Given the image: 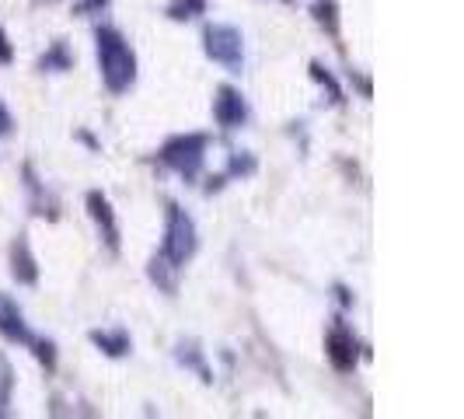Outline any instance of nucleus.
Here are the masks:
<instances>
[{"instance_id": "1", "label": "nucleus", "mask_w": 464, "mask_h": 419, "mask_svg": "<svg viewBox=\"0 0 464 419\" xmlns=\"http://www.w3.org/2000/svg\"><path fill=\"white\" fill-rule=\"evenodd\" d=\"M94 46H98V67H102L105 88L112 94L130 92V84L137 81V56H133L130 43L119 35L116 28H98Z\"/></svg>"}, {"instance_id": "2", "label": "nucleus", "mask_w": 464, "mask_h": 419, "mask_svg": "<svg viewBox=\"0 0 464 419\" xmlns=\"http://www.w3.org/2000/svg\"><path fill=\"white\" fill-rule=\"evenodd\" d=\"M196 224H192V217H188L186 210L179 207V203H168V228H164V241H161V256L175 266V269H182L188 258L196 256Z\"/></svg>"}, {"instance_id": "3", "label": "nucleus", "mask_w": 464, "mask_h": 419, "mask_svg": "<svg viewBox=\"0 0 464 419\" xmlns=\"http://www.w3.org/2000/svg\"><path fill=\"white\" fill-rule=\"evenodd\" d=\"M207 147L209 137L207 133H186V137H171L161 147V161L168 168H175L182 179H196L199 168L207 161Z\"/></svg>"}, {"instance_id": "4", "label": "nucleus", "mask_w": 464, "mask_h": 419, "mask_svg": "<svg viewBox=\"0 0 464 419\" xmlns=\"http://www.w3.org/2000/svg\"><path fill=\"white\" fill-rule=\"evenodd\" d=\"M203 49L213 63L227 67L231 73L245 70V39L234 24H207L203 32Z\"/></svg>"}, {"instance_id": "5", "label": "nucleus", "mask_w": 464, "mask_h": 419, "mask_svg": "<svg viewBox=\"0 0 464 419\" xmlns=\"http://www.w3.org/2000/svg\"><path fill=\"white\" fill-rule=\"evenodd\" d=\"M213 119H217L224 130L245 126V119H248V102H245V94L224 84V88L217 92V98H213Z\"/></svg>"}, {"instance_id": "6", "label": "nucleus", "mask_w": 464, "mask_h": 419, "mask_svg": "<svg viewBox=\"0 0 464 419\" xmlns=\"http://www.w3.org/2000/svg\"><path fill=\"white\" fill-rule=\"evenodd\" d=\"M328 356H332V364L339 367V371H353L356 367V349H360V343H356V336H353V328L346 326V322H335V326L328 328Z\"/></svg>"}, {"instance_id": "7", "label": "nucleus", "mask_w": 464, "mask_h": 419, "mask_svg": "<svg viewBox=\"0 0 464 419\" xmlns=\"http://www.w3.org/2000/svg\"><path fill=\"white\" fill-rule=\"evenodd\" d=\"M88 210H92L94 224H98V231L105 238V245H109V252H119V224H116V213H112V203L105 200V192H88Z\"/></svg>"}, {"instance_id": "8", "label": "nucleus", "mask_w": 464, "mask_h": 419, "mask_svg": "<svg viewBox=\"0 0 464 419\" xmlns=\"http://www.w3.org/2000/svg\"><path fill=\"white\" fill-rule=\"evenodd\" d=\"M0 332H4L11 343H24V346H32V343H35L32 328H28V322H24L22 307L11 301L7 294H0Z\"/></svg>"}, {"instance_id": "9", "label": "nucleus", "mask_w": 464, "mask_h": 419, "mask_svg": "<svg viewBox=\"0 0 464 419\" xmlns=\"http://www.w3.org/2000/svg\"><path fill=\"white\" fill-rule=\"evenodd\" d=\"M11 277L18 279L22 287L39 283V266H35V256H32L24 234H18V241H14V248H11Z\"/></svg>"}, {"instance_id": "10", "label": "nucleus", "mask_w": 464, "mask_h": 419, "mask_svg": "<svg viewBox=\"0 0 464 419\" xmlns=\"http://www.w3.org/2000/svg\"><path fill=\"white\" fill-rule=\"evenodd\" d=\"M92 343L102 349V353H109V356H126V353L133 349V339H130L122 328H112V332H109V328H94Z\"/></svg>"}, {"instance_id": "11", "label": "nucleus", "mask_w": 464, "mask_h": 419, "mask_svg": "<svg viewBox=\"0 0 464 419\" xmlns=\"http://www.w3.org/2000/svg\"><path fill=\"white\" fill-rule=\"evenodd\" d=\"M256 171V158L248 154V151H231V168L224 171V175H217V179H209L207 192L224 186V179H231V175H252Z\"/></svg>"}, {"instance_id": "12", "label": "nucleus", "mask_w": 464, "mask_h": 419, "mask_svg": "<svg viewBox=\"0 0 464 419\" xmlns=\"http://www.w3.org/2000/svg\"><path fill=\"white\" fill-rule=\"evenodd\" d=\"M314 22L325 28L332 39H339V7H335V0H314Z\"/></svg>"}, {"instance_id": "13", "label": "nucleus", "mask_w": 464, "mask_h": 419, "mask_svg": "<svg viewBox=\"0 0 464 419\" xmlns=\"http://www.w3.org/2000/svg\"><path fill=\"white\" fill-rule=\"evenodd\" d=\"M70 63H73V56H70L67 43H53V46L46 49V56L39 60V67L49 70V73H60V70H70Z\"/></svg>"}, {"instance_id": "14", "label": "nucleus", "mask_w": 464, "mask_h": 419, "mask_svg": "<svg viewBox=\"0 0 464 419\" xmlns=\"http://www.w3.org/2000/svg\"><path fill=\"white\" fill-rule=\"evenodd\" d=\"M203 11H207V0H171L168 4V18L171 22H188V18L203 15Z\"/></svg>"}, {"instance_id": "15", "label": "nucleus", "mask_w": 464, "mask_h": 419, "mask_svg": "<svg viewBox=\"0 0 464 419\" xmlns=\"http://www.w3.org/2000/svg\"><path fill=\"white\" fill-rule=\"evenodd\" d=\"M175 273H179V269H175L164 256H158L154 262H150V279H154L161 290H168V294L175 290Z\"/></svg>"}, {"instance_id": "16", "label": "nucleus", "mask_w": 464, "mask_h": 419, "mask_svg": "<svg viewBox=\"0 0 464 419\" xmlns=\"http://www.w3.org/2000/svg\"><path fill=\"white\" fill-rule=\"evenodd\" d=\"M179 360H182L186 367H192V371H199L203 381H213V377H209V367L203 364V349L196 346V343H182V346H179Z\"/></svg>"}, {"instance_id": "17", "label": "nucleus", "mask_w": 464, "mask_h": 419, "mask_svg": "<svg viewBox=\"0 0 464 419\" xmlns=\"http://www.w3.org/2000/svg\"><path fill=\"white\" fill-rule=\"evenodd\" d=\"M311 77H314V81H318L322 88H328V98H332L335 105L343 102V88H339V81H335V77H332V73H328V70L322 67V63H311Z\"/></svg>"}, {"instance_id": "18", "label": "nucleus", "mask_w": 464, "mask_h": 419, "mask_svg": "<svg viewBox=\"0 0 464 419\" xmlns=\"http://www.w3.org/2000/svg\"><path fill=\"white\" fill-rule=\"evenodd\" d=\"M105 7H109V0H77L73 15H102Z\"/></svg>"}, {"instance_id": "19", "label": "nucleus", "mask_w": 464, "mask_h": 419, "mask_svg": "<svg viewBox=\"0 0 464 419\" xmlns=\"http://www.w3.org/2000/svg\"><path fill=\"white\" fill-rule=\"evenodd\" d=\"M11 56H14V49H11L7 35H4V28H0V63H11Z\"/></svg>"}, {"instance_id": "20", "label": "nucleus", "mask_w": 464, "mask_h": 419, "mask_svg": "<svg viewBox=\"0 0 464 419\" xmlns=\"http://www.w3.org/2000/svg\"><path fill=\"white\" fill-rule=\"evenodd\" d=\"M11 126H14V119H11V112L0 105V137H7V133H11Z\"/></svg>"}, {"instance_id": "21", "label": "nucleus", "mask_w": 464, "mask_h": 419, "mask_svg": "<svg viewBox=\"0 0 464 419\" xmlns=\"http://www.w3.org/2000/svg\"><path fill=\"white\" fill-rule=\"evenodd\" d=\"M39 4H43V0H39ZM46 4H53V0H46Z\"/></svg>"}, {"instance_id": "22", "label": "nucleus", "mask_w": 464, "mask_h": 419, "mask_svg": "<svg viewBox=\"0 0 464 419\" xmlns=\"http://www.w3.org/2000/svg\"><path fill=\"white\" fill-rule=\"evenodd\" d=\"M286 4H290V0H286Z\"/></svg>"}]
</instances>
